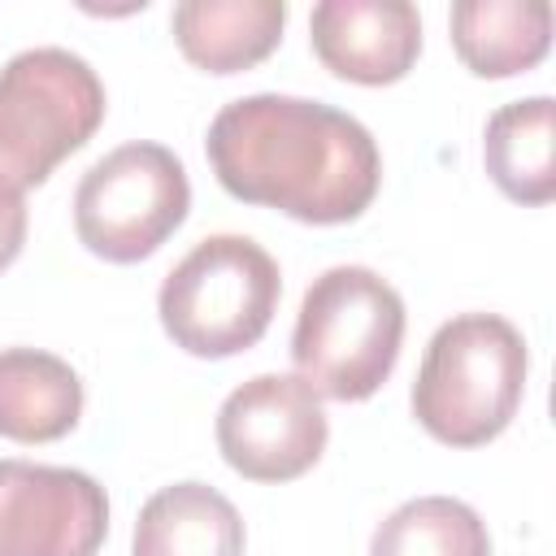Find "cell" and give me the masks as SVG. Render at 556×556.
Masks as SVG:
<instances>
[{"label":"cell","mask_w":556,"mask_h":556,"mask_svg":"<svg viewBox=\"0 0 556 556\" xmlns=\"http://www.w3.org/2000/svg\"><path fill=\"white\" fill-rule=\"evenodd\" d=\"M204 152L235 200L313 226L361 217L382 182L374 135L352 113L304 96L261 91L230 100L213 117Z\"/></svg>","instance_id":"cell-1"},{"label":"cell","mask_w":556,"mask_h":556,"mask_svg":"<svg viewBox=\"0 0 556 556\" xmlns=\"http://www.w3.org/2000/svg\"><path fill=\"white\" fill-rule=\"evenodd\" d=\"M526 391V339L500 313H460L426 343L413 417L447 447H482L513 421Z\"/></svg>","instance_id":"cell-2"},{"label":"cell","mask_w":556,"mask_h":556,"mask_svg":"<svg viewBox=\"0 0 556 556\" xmlns=\"http://www.w3.org/2000/svg\"><path fill=\"white\" fill-rule=\"evenodd\" d=\"M404 343L400 291L365 269L334 265L300 300L291 361L295 374L326 400H369L395 369Z\"/></svg>","instance_id":"cell-3"},{"label":"cell","mask_w":556,"mask_h":556,"mask_svg":"<svg viewBox=\"0 0 556 556\" xmlns=\"http://www.w3.org/2000/svg\"><path fill=\"white\" fill-rule=\"evenodd\" d=\"M278 295V265L256 239L208 235L165 274L156 313L182 352L222 361L269 330Z\"/></svg>","instance_id":"cell-4"},{"label":"cell","mask_w":556,"mask_h":556,"mask_svg":"<svg viewBox=\"0 0 556 556\" xmlns=\"http://www.w3.org/2000/svg\"><path fill=\"white\" fill-rule=\"evenodd\" d=\"M104 122V83L70 48H26L0 70V187H39Z\"/></svg>","instance_id":"cell-5"},{"label":"cell","mask_w":556,"mask_h":556,"mask_svg":"<svg viewBox=\"0 0 556 556\" xmlns=\"http://www.w3.org/2000/svg\"><path fill=\"white\" fill-rule=\"evenodd\" d=\"M191 182L165 143H122L100 156L74 191L78 243L113 265L152 256L187 217Z\"/></svg>","instance_id":"cell-6"},{"label":"cell","mask_w":556,"mask_h":556,"mask_svg":"<svg viewBox=\"0 0 556 556\" xmlns=\"http://www.w3.org/2000/svg\"><path fill=\"white\" fill-rule=\"evenodd\" d=\"M326 413L300 374H256L235 387L217 413L226 465L252 482H291L326 452Z\"/></svg>","instance_id":"cell-7"},{"label":"cell","mask_w":556,"mask_h":556,"mask_svg":"<svg viewBox=\"0 0 556 556\" xmlns=\"http://www.w3.org/2000/svg\"><path fill=\"white\" fill-rule=\"evenodd\" d=\"M104 534L109 500L91 473L0 460V556H96Z\"/></svg>","instance_id":"cell-8"},{"label":"cell","mask_w":556,"mask_h":556,"mask_svg":"<svg viewBox=\"0 0 556 556\" xmlns=\"http://www.w3.org/2000/svg\"><path fill=\"white\" fill-rule=\"evenodd\" d=\"M308 30L317 61L361 87L400 83L421 52V17L408 0H321Z\"/></svg>","instance_id":"cell-9"},{"label":"cell","mask_w":556,"mask_h":556,"mask_svg":"<svg viewBox=\"0 0 556 556\" xmlns=\"http://www.w3.org/2000/svg\"><path fill=\"white\" fill-rule=\"evenodd\" d=\"M282 26V0H182L174 9V39L182 56L208 74L261 65L278 48Z\"/></svg>","instance_id":"cell-10"},{"label":"cell","mask_w":556,"mask_h":556,"mask_svg":"<svg viewBox=\"0 0 556 556\" xmlns=\"http://www.w3.org/2000/svg\"><path fill=\"white\" fill-rule=\"evenodd\" d=\"M452 43L478 78H513L534 70L552 48L547 0H460L452 9Z\"/></svg>","instance_id":"cell-11"},{"label":"cell","mask_w":556,"mask_h":556,"mask_svg":"<svg viewBox=\"0 0 556 556\" xmlns=\"http://www.w3.org/2000/svg\"><path fill=\"white\" fill-rule=\"evenodd\" d=\"M83 417V382L70 361L39 348L0 352V434L13 443H52Z\"/></svg>","instance_id":"cell-12"},{"label":"cell","mask_w":556,"mask_h":556,"mask_svg":"<svg viewBox=\"0 0 556 556\" xmlns=\"http://www.w3.org/2000/svg\"><path fill=\"white\" fill-rule=\"evenodd\" d=\"M135 556H243V517L204 482L161 486L139 508Z\"/></svg>","instance_id":"cell-13"},{"label":"cell","mask_w":556,"mask_h":556,"mask_svg":"<svg viewBox=\"0 0 556 556\" xmlns=\"http://www.w3.org/2000/svg\"><path fill=\"white\" fill-rule=\"evenodd\" d=\"M491 182L517 204H547L556 195V104L552 96L513 100L491 113L482 135Z\"/></svg>","instance_id":"cell-14"},{"label":"cell","mask_w":556,"mask_h":556,"mask_svg":"<svg viewBox=\"0 0 556 556\" xmlns=\"http://www.w3.org/2000/svg\"><path fill=\"white\" fill-rule=\"evenodd\" d=\"M369 556H491V534L469 504L417 495L374 530Z\"/></svg>","instance_id":"cell-15"},{"label":"cell","mask_w":556,"mask_h":556,"mask_svg":"<svg viewBox=\"0 0 556 556\" xmlns=\"http://www.w3.org/2000/svg\"><path fill=\"white\" fill-rule=\"evenodd\" d=\"M22 243H26V200L22 191L0 187V269L17 261Z\"/></svg>","instance_id":"cell-16"}]
</instances>
